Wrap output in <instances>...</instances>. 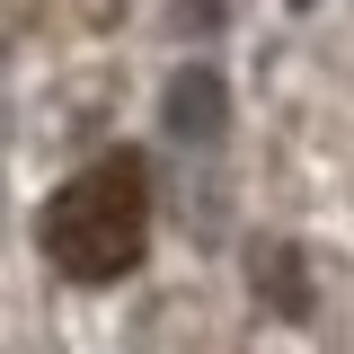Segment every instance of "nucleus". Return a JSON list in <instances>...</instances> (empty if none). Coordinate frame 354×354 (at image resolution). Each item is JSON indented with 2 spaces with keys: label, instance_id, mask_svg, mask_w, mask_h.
Returning <instances> with one entry per match:
<instances>
[{
  "label": "nucleus",
  "instance_id": "obj_1",
  "mask_svg": "<svg viewBox=\"0 0 354 354\" xmlns=\"http://www.w3.org/2000/svg\"><path fill=\"white\" fill-rule=\"evenodd\" d=\"M142 248H151V177H142L133 151L88 160L80 177L53 186V204H44V257L71 283H115V274L142 266Z\"/></svg>",
  "mask_w": 354,
  "mask_h": 354
},
{
  "label": "nucleus",
  "instance_id": "obj_2",
  "mask_svg": "<svg viewBox=\"0 0 354 354\" xmlns=\"http://www.w3.org/2000/svg\"><path fill=\"white\" fill-rule=\"evenodd\" d=\"M169 124L186 133V142H213V133H221V80H213V71H177V88H169Z\"/></svg>",
  "mask_w": 354,
  "mask_h": 354
}]
</instances>
